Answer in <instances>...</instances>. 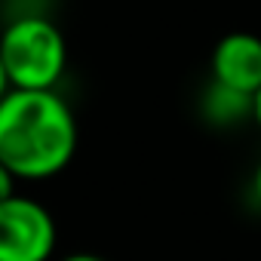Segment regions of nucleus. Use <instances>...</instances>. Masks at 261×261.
I'll return each instance as SVG.
<instances>
[{
    "label": "nucleus",
    "mask_w": 261,
    "mask_h": 261,
    "mask_svg": "<svg viewBox=\"0 0 261 261\" xmlns=\"http://www.w3.org/2000/svg\"><path fill=\"white\" fill-rule=\"evenodd\" d=\"M77 154V120L56 89H10L0 98V160L19 181L59 175Z\"/></svg>",
    "instance_id": "f257e3e1"
},
{
    "label": "nucleus",
    "mask_w": 261,
    "mask_h": 261,
    "mask_svg": "<svg viewBox=\"0 0 261 261\" xmlns=\"http://www.w3.org/2000/svg\"><path fill=\"white\" fill-rule=\"evenodd\" d=\"M0 56L13 89H56L68 68V43L56 22L25 13L0 31Z\"/></svg>",
    "instance_id": "f03ea898"
},
{
    "label": "nucleus",
    "mask_w": 261,
    "mask_h": 261,
    "mask_svg": "<svg viewBox=\"0 0 261 261\" xmlns=\"http://www.w3.org/2000/svg\"><path fill=\"white\" fill-rule=\"evenodd\" d=\"M56 240V221L43 203L22 194L0 203V261H49Z\"/></svg>",
    "instance_id": "7ed1b4c3"
},
{
    "label": "nucleus",
    "mask_w": 261,
    "mask_h": 261,
    "mask_svg": "<svg viewBox=\"0 0 261 261\" xmlns=\"http://www.w3.org/2000/svg\"><path fill=\"white\" fill-rule=\"evenodd\" d=\"M212 80L255 95L261 89V37L249 31L224 34L212 49Z\"/></svg>",
    "instance_id": "20e7f679"
},
{
    "label": "nucleus",
    "mask_w": 261,
    "mask_h": 261,
    "mask_svg": "<svg viewBox=\"0 0 261 261\" xmlns=\"http://www.w3.org/2000/svg\"><path fill=\"white\" fill-rule=\"evenodd\" d=\"M252 108H255V95L237 92V89L221 86L215 80H212V86L206 92V101H203L206 117L215 120V123H224V126H233L243 117H252Z\"/></svg>",
    "instance_id": "39448f33"
},
{
    "label": "nucleus",
    "mask_w": 261,
    "mask_h": 261,
    "mask_svg": "<svg viewBox=\"0 0 261 261\" xmlns=\"http://www.w3.org/2000/svg\"><path fill=\"white\" fill-rule=\"evenodd\" d=\"M16 181H19V175L4 160H0V203L10 200V197H16Z\"/></svg>",
    "instance_id": "423d86ee"
},
{
    "label": "nucleus",
    "mask_w": 261,
    "mask_h": 261,
    "mask_svg": "<svg viewBox=\"0 0 261 261\" xmlns=\"http://www.w3.org/2000/svg\"><path fill=\"white\" fill-rule=\"evenodd\" d=\"M10 89H13V80H10V71L4 65V56H0V98H4Z\"/></svg>",
    "instance_id": "0eeeda50"
},
{
    "label": "nucleus",
    "mask_w": 261,
    "mask_h": 261,
    "mask_svg": "<svg viewBox=\"0 0 261 261\" xmlns=\"http://www.w3.org/2000/svg\"><path fill=\"white\" fill-rule=\"evenodd\" d=\"M62 261H108L101 255H92V252H74V255H65Z\"/></svg>",
    "instance_id": "6e6552de"
},
{
    "label": "nucleus",
    "mask_w": 261,
    "mask_h": 261,
    "mask_svg": "<svg viewBox=\"0 0 261 261\" xmlns=\"http://www.w3.org/2000/svg\"><path fill=\"white\" fill-rule=\"evenodd\" d=\"M252 191H255V200L261 203V163L255 166V175H252Z\"/></svg>",
    "instance_id": "1a4fd4ad"
},
{
    "label": "nucleus",
    "mask_w": 261,
    "mask_h": 261,
    "mask_svg": "<svg viewBox=\"0 0 261 261\" xmlns=\"http://www.w3.org/2000/svg\"><path fill=\"white\" fill-rule=\"evenodd\" d=\"M252 120L261 126V89L255 92V108H252Z\"/></svg>",
    "instance_id": "9d476101"
}]
</instances>
